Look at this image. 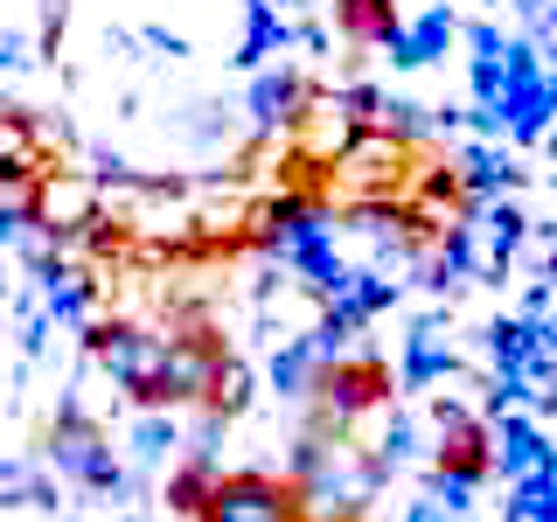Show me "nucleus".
<instances>
[{
  "instance_id": "9",
  "label": "nucleus",
  "mask_w": 557,
  "mask_h": 522,
  "mask_svg": "<svg viewBox=\"0 0 557 522\" xmlns=\"http://www.w3.org/2000/svg\"><path fill=\"white\" fill-rule=\"evenodd\" d=\"M63 14H70V0H42V57H57V42H63Z\"/></svg>"
},
{
  "instance_id": "1",
  "label": "nucleus",
  "mask_w": 557,
  "mask_h": 522,
  "mask_svg": "<svg viewBox=\"0 0 557 522\" xmlns=\"http://www.w3.org/2000/svg\"><path fill=\"white\" fill-rule=\"evenodd\" d=\"M313 397V439H335V432L362 425V418L391 411L397 405V376L376 348H348V356H321L307 370V390Z\"/></svg>"
},
{
  "instance_id": "11",
  "label": "nucleus",
  "mask_w": 557,
  "mask_h": 522,
  "mask_svg": "<svg viewBox=\"0 0 557 522\" xmlns=\"http://www.w3.org/2000/svg\"><path fill=\"white\" fill-rule=\"evenodd\" d=\"M0 63H8V70L28 63V35H0Z\"/></svg>"
},
{
  "instance_id": "3",
  "label": "nucleus",
  "mask_w": 557,
  "mask_h": 522,
  "mask_svg": "<svg viewBox=\"0 0 557 522\" xmlns=\"http://www.w3.org/2000/svg\"><path fill=\"white\" fill-rule=\"evenodd\" d=\"M104 209V196H98V174L91 167H70V161H49L42 174L28 182V216H35V231L42 237H77L84 223H91Z\"/></svg>"
},
{
  "instance_id": "4",
  "label": "nucleus",
  "mask_w": 557,
  "mask_h": 522,
  "mask_svg": "<svg viewBox=\"0 0 557 522\" xmlns=\"http://www.w3.org/2000/svg\"><path fill=\"white\" fill-rule=\"evenodd\" d=\"M49 467L70 474V481H84V487H119V460H112V446H104V432L77 411V397H63L57 425H49Z\"/></svg>"
},
{
  "instance_id": "2",
  "label": "nucleus",
  "mask_w": 557,
  "mask_h": 522,
  "mask_svg": "<svg viewBox=\"0 0 557 522\" xmlns=\"http://www.w3.org/2000/svg\"><path fill=\"white\" fill-rule=\"evenodd\" d=\"M313 481L300 474H265V467H231L209 487L196 522H307Z\"/></svg>"
},
{
  "instance_id": "10",
  "label": "nucleus",
  "mask_w": 557,
  "mask_h": 522,
  "mask_svg": "<svg viewBox=\"0 0 557 522\" xmlns=\"http://www.w3.org/2000/svg\"><path fill=\"white\" fill-rule=\"evenodd\" d=\"M133 446H139V452H161V446H168V418L147 411V418H139V432H133Z\"/></svg>"
},
{
  "instance_id": "5",
  "label": "nucleus",
  "mask_w": 557,
  "mask_h": 522,
  "mask_svg": "<svg viewBox=\"0 0 557 522\" xmlns=\"http://www.w3.org/2000/svg\"><path fill=\"white\" fill-rule=\"evenodd\" d=\"M440 474L446 481H487L495 474V432H487L474 411L440 418Z\"/></svg>"
},
{
  "instance_id": "8",
  "label": "nucleus",
  "mask_w": 557,
  "mask_h": 522,
  "mask_svg": "<svg viewBox=\"0 0 557 522\" xmlns=\"http://www.w3.org/2000/svg\"><path fill=\"white\" fill-rule=\"evenodd\" d=\"M216 474H223L216 460H196V452H188V460H182V467H174V474H168V487H161L168 515L196 522V515H202V501H209V487H216Z\"/></svg>"
},
{
  "instance_id": "7",
  "label": "nucleus",
  "mask_w": 557,
  "mask_h": 522,
  "mask_svg": "<svg viewBox=\"0 0 557 522\" xmlns=\"http://www.w3.org/2000/svg\"><path fill=\"white\" fill-rule=\"evenodd\" d=\"M244 405H251V362L237 348H223L209 362V383H202V418H237Z\"/></svg>"
},
{
  "instance_id": "6",
  "label": "nucleus",
  "mask_w": 557,
  "mask_h": 522,
  "mask_svg": "<svg viewBox=\"0 0 557 522\" xmlns=\"http://www.w3.org/2000/svg\"><path fill=\"white\" fill-rule=\"evenodd\" d=\"M335 35L348 49L397 42V0H335Z\"/></svg>"
}]
</instances>
